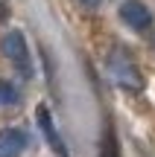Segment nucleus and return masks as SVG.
I'll return each mask as SVG.
<instances>
[{
    "label": "nucleus",
    "mask_w": 155,
    "mask_h": 157,
    "mask_svg": "<svg viewBox=\"0 0 155 157\" xmlns=\"http://www.w3.org/2000/svg\"><path fill=\"white\" fill-rule=\"evenodd\" d=\"M105 67H108V76H111L114 84H120V87H126V90H141L144 87V78L138 73V64L132 61V56H129L123 47H114V50L108 52Z\"/></svg>",
    "instance_id": "f257e3e1"
},
{
    "label": "nucleus",
    "mask_w": 155,
    "mask_h": 157,
    "mask_svg": "<svg viewBox=\"0 0 155 157\" xmlns=\"http://www.w3.org/2000/svg\"><path fill=\"white\" fill-rule=\"evenodd\" d=\"M0 50H3V56L12 61V67L23 78H32V56H29V47H27V35L21 29L6 32L3 41H0Z\"/></svg>",
    "instance_id": "f03ea898"
},
{
    "label": "nucleus",
    "mask_w": 155,
    "mask_h": 157,
    "mask_svg": "<svg viewBox=\"0 0 155 157\" xmlns=\"http://www.w3.org/2000/svg\"><path fill=\"white\" fill-rule=\"evenodd\" d=\"M120 21L135 32H146L152 26V12L144 0H123L120 3Z\"/></svg>",
    "instance_id": "7ed1b4c3"
},
{
    "label": "nucleus",
    "mask_w": 155,
    "mask_h": 157,
    "mask_svg": "<svg viewBox=\"0 0 155 157\" xmlns=\"http://www.w3.org/2000/svg\"><path fill=\"white\" fill-rule=\"evenodd\" d=\"M35 122H38V128H41V134H44L47 146H50L59 157H67V146L62 143V134H59L56 122H53V113H50V108H47L44 102L35 108Z\"/></svg>",
    "instance_id": "20e7f679"
},
{
    "label": "nucleus",
    "mask_w": 155,
    "mask_h": 157,
    "mask_svg": "<svg viewBox=\"0 0 155 157\" xmlns=\"http://www.w3.org/2000/svg\"><path fill=\"white\" fill-rule=\"evenodd\" d=\"M29 137L23 128H3L0 131V157H21Z\"/></svg>",
    "instance_id": "39448f33"
},
{
    "label": "nucleus",
    "mask_w": 155,
    "mask_h": 157,
    "mask_svg": "<svg viewBox=\"0 0 155 157\" xmlns=\"http://www.w3.org/2000/svg\"><path fill=\"white\" fill-rule=\"evenodd\" d=\"M15 102H18V90H15V84L0 78V108H3V105H15Z\"/></svg>",
    "instance_id": "423d86ee"
},
{
    "label": "nucleus",
    "mask_w": 155,
    "mask_h": 157,
    "mask_svg": "<svg viewBox=\"0 0 155 157\" xmlns=\"http://www.w3.org/2000/svg\"><path fill=\"white\" fill-rule=\"evenodd\" d=\"M100 157H120V154H117V140L111 137V131L103 137V148H100Z\"/></svg>",
    "instance_id": "0eeeda50"
},
{
    "label": "nucleus",
    "mask_w": 155,
    "mask_h": 157,
    "mask_svg": "<svg viewBox=\"0 0 155 157\" xmlns=\"http://www.w3.org/2000/svg\"><path fill=\"white\" fill-rule=\"evenodd\" d=\"M100 3H103V0H82V6H88V9H97Z\"/></svg>",
    "instance_id": "6e6552de"
}]
</instances>
